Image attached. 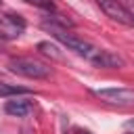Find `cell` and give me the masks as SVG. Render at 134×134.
Listing matches in <instances>:
<instances>
[{"label": "cell", "mask_w": 134, "mask_h": 134, "mask_svg": "<svg viewBox=\"0 0 134 134\" xmlns=\"http://www.w3.org/2000/svg\"><path fill=\"white\" fill-rule=\"evenodd\" d=\"M25 2H29V4H36V6L44 8V10H52V8H54L52 0H25Z\"/></svg>", "instance_id": "ba28073f"}, {"label": "cell", "mask_w": 134, "mask_h": 134, "mask_svg": "<svg viewBox=\"0 0 134 134\" xmlns=\"http://www.w3.org/2000/svg\"><path fill=\"white\" fill-rule=\"evenodd\" d=\"M94 96H98L103 103L109 105H134V90L130 88H96L92 90Z\"/></svg>", "instance_id": "277c9868"}, {"label": "cell", "mask_w": 134, "mask_h": 134, "mask_svg": "<svg viewBox=\"0 0 134 134\" xmlns=\"http://www.w3.org/2000/svg\"><path fill=\"white\" fill-rule=\"evenodd\" d=\"M8 69L17 75L29 77V80H46L50 77V67L34 57H17L8 61Z\"/></svg>", "instance_id": "7a4b0ae2"}, {"label": "cell", "mask_w": 134, "mask_h": 134, "mask_svg": "<svg viewBox=\"0 0 134 134\" xmlns=\"http://www.w3.org/2000/svg\"><path fill=\"white\" fill-rule=\"evenodd\" d=\"M96 4L100 6V10L109 19H113V21H117L121 25L134 27V13L130 8H126L119 0H96Z\"/></svg>", "instance_id": "3957f363"}, {"label": "cell", "mask_w": 134, "mask_h": 134, "mask_svg": "<svg viewBox=\"0 0 134 134\" xmlns=\"http://www.w3.org/2000/svg\"><path fill=\"white\" fill-rule=\"evenodd\" d=\"M42 27H44L46 31H50L59 42H63L69 50L77 52L80 57H84L86 61L94 63L96 67L119 69V67H124V65H126V61H124L119 54H115V52H111V50H105V48H98V46H94V44H90V42H86V40H82V38H77V36L69 34V31H67L63 25H59V23L44 21V23H42Z\"/></svg>", "instance_id": "6da1fadb"}, {"label": "cell", "mask_w": 134, "mask_h": 134, "mask_svg": "<svg viewBox=\"0 0 134 134\" xmlns=\"http://www.w3.org/2000/svg\"><path fill=\"white\" fill-rule=\"evenodd\" d=\"M27 88L21 86H8V84H0V96H10V94H27Z\"/></svg>", "instance_id": "52a82bcc"}, {"label": "cell", "mask_w": 134, "mask_h": 134, "mask_svg": "<svg viewBox=\"0 0 134 134\" xmlns=\"http://www.w3.org/2000/svg\"><path fill=\"white\" fill-rule=\"evenodd\" d=\"M128 126H130V128H134V119H132V121H128Z\"/></svg>", "instance_id": "9c48e42d"}, {"label": "cell", "mask_w": 134, "mask_h": 134, "mask_svg": "<svg viewBox=\"0 0 134 134\" xmlns=\"http://www.w3.org/2000/svg\"><path fill=\"white\" fill-rule=\"evenodd\" d=\"M38 50H40L42 54L50 57V59H63V54L59 52V48H57L54 44H50V42H40V44H38Z\"/></svg>", "instance_id": "8992f818"}, {"label": "cell", "mask_w": 134, "mask_h": 134, "mask_svg": "<svg viewBox=\"0 0 134 134\" xmlns=\"http://www.w3.org/2000/svg\"><path fill=\"white\" fill-rule=\"evenodd\" d=\"M4 111L8 113V115H15V117H25V115H29V111H31V103L29 100H6V105H4Z\"/></svg>", "instance_id": "5b68a950"}, {"label": "cell", "mask_w": 134, "mask_h": 134, "mask_svg": "<svg viewBox=\"0 0 134 134\" xmlns=\"http://www.w3.org/2000/svg\"><path fill=\"white\" fill-rule=\"evenodd\" d=\"M0 4H2V2H0Z\"/></svg>", "instance_id": "30bf717a"}]
</instances>
